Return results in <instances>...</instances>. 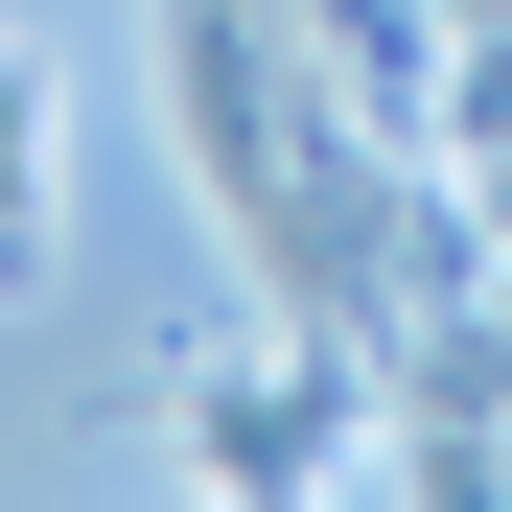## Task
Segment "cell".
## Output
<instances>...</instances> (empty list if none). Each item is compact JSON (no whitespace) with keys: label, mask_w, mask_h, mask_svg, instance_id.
<instances>
[{"label":"cell","mask_w":512,"mask_h":512,"mask_svg":"<svg viewBox=\"0 0 512 512\" xmlns=\"http://www.w3.org/2000/svg\"><path fill=\"white\" fill-rule=\"evenodd\" d=\"M163 466L233 489V512H303V489H373V350L350 326H256V350L163 373Z\"/></svg>","instance_id":"1"},{"label":"cell","mask_w":512,"mask_h":512,"mask_svg":"<svg viewBox=\"0 0 512 512\" xmlns=\"http://www.w3.org/2000/svg\"><path fill=\"white\" fill-rule=\"evenodd\" d=\"M47 280V140H0V303Z\"/></svg>","instance_id":"2"}]
</instances>
